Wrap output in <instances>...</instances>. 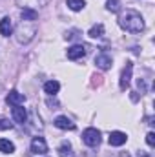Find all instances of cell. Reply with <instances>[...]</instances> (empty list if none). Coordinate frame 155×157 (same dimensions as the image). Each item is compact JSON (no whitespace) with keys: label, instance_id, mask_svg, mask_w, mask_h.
<instances>
[{"label":"cell","instance_id":"2","mask_svg":"<svg viewBox=\"0 0 155 157\" xmlns=\"http://www.w3.org/2000/svg\"><path fill=\"white\" fill-rule=\"evenodd\" d=\"M35 33H37V28H35L33 24L22 20V24L17 28V42H18V44H28V42L33 40Z\"/></svg>","mask_w":155,"mask_h":157},{"label":"cell","instance_id":"20","mask_svg":"<svg viewBox=\"0 0 155 157\" xmlns=\"http://www.w3.org/2000/svg\"><path fill=\"white\" fill-rule=\"evenodd\" d=\"M146 143H148V146H152V148L155 146V133L153 132H150V133L146 135Z\"/></svg>","mask_w":155,"mask_h":157},{"label":"cell","instance_id":"7","mask_svg":"<svg viewBox=\"0 0 155 157\" xmlns=\"http://www.w3.org/2000/svg\"><path fill=\"white\" fill-rule=\"evenodd\" d=\"M6 101H7V104H11V106H20V104L26 102V95H24V93H18V91L13 90V91L7 93Z\"/></svg>","mask_w":155,"mask_h":157},{"label":"cell","instance_id":"13","mask_svg":"<svg viewBox=\"0 0 155 157\" xmlns=\"http://www.w3.org/2000/svg\"><path fill=\"white\" fill-rule=\"evenodd\" d=\"M11 31H13V22H11L9 17H4L0 20V33L4 37H7V35H11Z\"/></svg>","mask_w":155,"mask_h":157},{"label":"cell","instance_id":"22","mask_svg":"<svg viewBox=\"0 0 155 157\" xmlns=\"http://www.w3.org/2000/svg\"><path fill=\"white\" fill-rule=\"evenodd\" d=\"M120 155H122V157H130V155H128V154H120Z\"/></svg>","mask_w":155,"mask_h":157},{"label":"cell","instance_id":"10","mask_svg":"<svg viewBox=\"0 0 155 157\" xmlns=\"http://www.w3.org/2000/svg\"><path fill=\"white\" fill-rule=\"evenodd\" d=\"M108 141H110V144H112V146H122V144L128 141V135H126V133H122V132H112Z\"/></svg>","mask_w":155,"mask_h":157},{"label":"cell","instance_id":"1","mask_svg":"<svg viewBox=\"0 0 155 157\" xmlns=\"http://www.w3.org/2000/svg\"><path fill=\"white\" fill-rule=\"evenodd\" d=\"M119 26L124 29V31H130V33H141L144 29V18L141 17V13L133 11V9H126L120 13L119 17Z\"/></svg>","mask_w":155,"mask_h":157},{"label":"cell","instance_id":"9","mask_svg":"<svg viewBox=\"0 0 155 157\" xmlns=\"http://www.w3.org/2000/svg\"><path fill=\"white\" fill-rule=\"evenodd\" d=\"M13 121L15 122H18V124H26V121H28V112H26V108H22V104L20 106H13Z\"/></svg>","mask_w":155,"mask_h":157},{"label":"cell","instance_id":"12","mask_svg":"<svg viewBox=\"0 0 155 157\" xmlns=\"http://www.w3.org/2000/svg\"><path fill=\"white\" fill-rule=\"evenodd\" d=\"M20 17H22L24 22H33V20L39 18V13H37L33 7H24V9L20 11Z\"/></svg>","mask_w":155,"mask_h":157},{"label":"cell","instance_id":"3","mask_svg":"<svg viewBox=\"0 0 155 157\" xmlns=\"http://www.w3.org/2000/svg\"><path fill=\"white\" fill-rule=\"evenodd\" d=\"M82 141H84L86 146L93 148V146H97L100 143V132L97 128H86L84 133H82Z\"/></svg>","mask_w":155,"mask_h":157},{"label":"cell","instance_id":"14","mask_svg":"<svg viewBox=\"0 0 155 157\" xmlns=\"http://www.w3.org/2000/svg\"><path fill=\"white\" fill-rule=\"evenodd\" d=\"M59 90H60L59 80H47V82L44 84V91H46L47 95H57V93H59Z\"/></svg>","mask_w":155,"mask_h":157},{"label":"cell","instance_id":"8","mask_svg":"<svg viewBox=\"0 0 155 157\" xmlns=\"http://www.w3.org/2000/svg\"><path fill=\"white\" fill-rule=\"evenodd\" d=\"M53 124H55L57 128H60V130H75V128H77L75 122H73L71 119H68L66 115H59V117L53 121Z\"/></svg>","mask_w":155,"mask_h":157},{"label":"cell","instance_id":"5","mask_svg":"<svg viewBox=\"0 0 155 157\" xmlns=\"http://www.w3.org/2000/svg\"><path fill=\"white\" fill-rule=\"evenodd\" d=\"M31 152L42 155V154H47V143L44 141V137H33L31 141Z\"/></svg>","mask_w":155,"mask_h":157},{"label":"cell","instance_id":"18","mask_svg":"<svg viewBox=\"0 0 155 157\" xmlns=\"http://www.w3.org/2000/svg\"><path fill=\"white\" fill-rule=\"evenodd\" d=\"M66 4H68V7H70L71 11H80V9L86 6L84 0H66Z\"/></svg>","mask_w":155,"mask_h":157},{"label":"cell","instance_id":"16","mask_svg":"<svg viewBox=\"0 0 155 157\" xmlns=\"http://www.w3.org/2000/svg\"><path fill=\"white\" fill-rule=\"evenodd\" d=\"M88 35H89L91 39H100V37L104 35V26H102V24H95V26H91V29L88 31Z\"/></svg>","mask_w":155,"mask_h":157},{"label":"cell","instance_id":"19","mask_svg":"<svg viewBox=\"0 0 155 157\" xmlns=\"http://www.w3.org/2000/svg\"><path fill=\"white\" fill-rule=\"evenodd\" d=\"M106 7H108V11L117 13V11H119V2H117V0H108V2H106Z\"/></svg>","mask_w":155,"mask_h":157},{"label":"cell","instance_id":"6","mask_svg":"<svg viewBox=\"0 0 155 157\" xmlns=\"http://www.w3.org/2000/svg\"><path fill=\"white\" fill-rule=\"evenodd\" d=\"M84 55H86V46H82V44H75L68 49V59L70 60H78Z\"/></svg>","mask_w":155,"mask_h":157},{"label":"cell","instance_id":"11","mask_svg":"<svg viewBox=\"0 0 155 157\" xmlns=\"http://www.w3.org/2000/svg\"><path fill=\"white\" fill-rule=\"evenodd\" d=\"M95 64H97V68H100V70H110V66H112V57H110L108 53H100V55L95 57Z\"/></svg>","mask_w":155,"mask_h":157},{"label":"cell","instance_id":"15","mask_svg":"<svg viewBox=\"0 0 155 157\" xmlns=\"http://www.w3.org/2000/svg\"><path fill=\"white\" fill-rule=\"evenodd\" d=\"M57 152H59V157H75V152H73L70 143H62Z\"/></svg>","mask_w":155,"mask_h":157},{"label":"cell","instance_id":"17","mask_svg":"<svg viewBox=\"0 0 155 157\" xmlns=\"http://www.w3.org/2000/svg\"><path fill=\"white\" fill-rule=\"evenodd\" d=\"M0 152L2 154H13L15 152V144L9 139H0Z\"/></svg>","mask_w":155,"mask_h":157},{"label":"cell","instance_id":"4","mask_svg":"<svg viewBox=\"0 0 155 157\" xmlns=\"http://www.w3.org/2000/svg\"><path fill=\"white\" fill-rule=\"evenodd\" d=\"M131 71H133V64H131V62H126V68L122 70V73H120V82H119V86H120V90H122V91H124V90H128V86H130Z\"/></svg>","mask_w":155,"mask_h":157},{"label":"cell","instance_id":"21","mask_svg":"<svg viewBox=\"0 0 155 157\" xmlns=\"http://www.w3.org/2000/svg\"><path fill=\"white\" fill-rule=\"evenodd\" d=\"M13 124L7 121V119H0V130H9Z\"/></svg>","mask_w":155,"mask_h":157}]
</instances>
